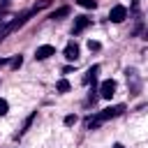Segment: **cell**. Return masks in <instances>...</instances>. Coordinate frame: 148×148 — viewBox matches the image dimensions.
Segmentation results:
<instances>
[{"instance_id": "d6986e66", "label": "cell", "mask_w": 148, "mask_h": 148, "mask_svg": "<svg viewBox=\"0 0 148 148\" xmlns=\"http://www.w3.org/2000/svg\"><path fill=\"white\" fill-rule=\"evenodd\" d=\"M7 2H9V0H0V5H2V7H5V5H7Z\"/></svg>"}, {"instance_id": "5bb4252c", "label": "cell", "mask_w": 148, "mask_h": 148, "mask_svg": "<svg viewBox=\"0 0 148 148\" xmlns=\"http://www.w3.org/2000/svg\"><path fill=\"white\" fill-rule=\"evenodd\" d=\"M7 109H9L7 99H2V97H0V116H5V113H7Z\"/></svg>"}, {"instance_id": "4fadbf2b", "label": "cell", "mask_w": 148, "mask_h": 148, "mask_svg": "<svg viewBox=\"0 0 148 148\" xmlns=\"http://www.w3.org/2000/svg\"><path fill=\"white\" fill-rule=\"evenodd\" d=\"M21 65H23V58H21V56H16V58L12 60V69H18Z\"/></svg>"}, {"instance_id": "3957f363", "label": "cell", "mask_w": 148, "mask_h": 148, "mask_svg": "<svg viewBox=\"0 0 148 148\" xmlns=\"http://www.w3.org/2000/svg\"><path fill=\"white\" fill-rule=\"evenodd\" d=\"M125 16H127V9H125L123 5H116V7H111V12H109V18H111L113 23L125 21Z\"/></svg>"}, {"instance_id": "2e32d148", "label": "cell", "mask_w": 148, "mask_h": 148, "mask_svg": "<svg viewBox=\"0 0 148 148\" xmlns=\"http://www.w3.org/2000/svg\"><path fill=\"white\" fill-rule=\"evenodd\" d=\"M74 123H76V116H67V118H65V125H67V127L74 125Z\"/></svg>"}, {"instance_id": "ac0fdd59", "label": "cell", "mask_w": 148, "mask_h": 148, "mask_svg": "<svg viewBox=\"0 0 148 148\" xmlns=\"http://www.w3.org/2000/svg\"><path fill=\"white\" fill-rule=\"evenodd\" d=\"M113 148H125V146H123V143H116V146H113Z\"/></svg>"}, {"instance_id": "30bf717a", "label": "cell", "mask_w": 148, "mask_h": 148, "mask_svg": "<svg viewBox=\"0 0 148 148\" xmlns=\"http://www.w3.org/2000/svg\"><path fill=\"white\" fill-rule=\"evenodd\" d=\"M56 88H58V92H67V90H69V81H67V79H60Z\"/></svg>"}, {"instance_id": "9c48e42d", "label": "cell", "mask_w": 148, "mask_h": 148, "mask_svg": "<svg viewBox=\"0 0 148 148\" xmlns=\"http://www.w3.org/2000/svg\"><path fill=\"white\" fill-rule=\"evenodd\" d=\"M69 14V7H60V9H56L53 14H51V18L56 21V18H62V16H67Z\"/></svg>"}, {"instance_id": "277c9868", "label": "cell", "mask_w": 148, "mask_h": 148, "mask_svg": "<svg viewBox=\"0 0 148 148\" xmlns=\"http://www.w3.org/2000/svg\"><path fill=\"white\" fill-rule=\"evenodd\" d=\"M88 25H90V18H88V16H76V18H74V28H72V32L79 35V32H83Z\"/></svg>"}, {"instance_id": "8fae6325", "label": "cell", "mask_w": 148, "mask_h": 148, "mask_svg": "<svg viewBox=\"0 0 148 148\" xmlns=\"http://www.w3.org/2000/svg\"><path fill=\"white\" fill-rule=\"evenodd\" d=\"M81 7H86V9H95L97 7V0H76Z\"/></svg>"}, {"instance_id": "52a82bcc", "label": "cell", "mask_w": 148, "mask_h": 148, "mask_svg": "<svg viewBox=\"0 0 148 148\" xmlns=\"http://www.w3.org/2000/svg\"><path fill=\"white\" fill-rule=\"evenodd\" d=\"M97 72H99V65H92V67L88 69V74L83 76V83H90V81L95 83V79H97Z\"/></svg>"}, {"instance_id": "9a60e30c", "label": "cell", "mask_w": 148, "mask_h": 148, "mask_svg": "<svg viewBox=\"0 0 148 148\" xmlns=\"http://www.w3.org/2000/svg\"><path fill=\"white\" fill-rule=\"evenodd\" d=\"M88 49H90V51H99V42L90 39V42H88Z\"/></svg>"}, {"instance_id": "ffe728a7", "label": "cell", "mask_w": 148, "mask_h": 148, "mask_svg": "<svg viewBox=\"0 0 148 148\" xmlns=\"http://www.w3.org/2000/svg\"><path fill=\"white\" fill-rule=\"evenodd\" d=\"M0 21H2V14H0Z\"/></svg>"}, {"instance_id": "8992f818", "label": "cell", "mask_w": 148, "mask_h": 148, "mask_svg": "<svg viewBox=\"0 0 148 148\" xmlns=\"http://www.w3.org/2000/svg\"><path fill=\"white\" fill-rule=\"evenodd\" d=\"M65 58H67V60H76V58H79V46H76L74 42H69V44L65 46Z\"/></svg>"}, {"instance_id": "7c38bea8", "label": "cell", "mask_w": 148, "mask_h": 148, "mask_svg": "<svg viewBox=\"0 0 148 148\" xmlns=\"http://www.w3.org/2000/svg\"><path fill=\"white\" fill-rule=\"evenodd\" d=\"M32 120H35V113H30V116L25 118V123H23V130H21V134H23V132H25V130H28V127L32 125Z\"/></svg>"}, {"instance_id": "e0dca14e", "label": "cell", "mask_w": 148, "mask_h": 148, "mask_svg": "<svg viewBox=\"0 0 148 148\" xmlns=\"http://www.w3.org/2000/svg\"><path fill=\"white\" fill-rule=\"evenodd\" d=\"M7 62H9V60H7V58H0V67H5V65H7Z\"/></svg>"}, {"instance_id": "ba28073f", "label": "cell", "mask_w": 148, "mask_h": 148, "mask_svg": "<svg viewBox=\"0 0 148 148\" xmlns=\"http://www.w3.org/2000/svg\"><path fill=\"white\" fill-rule=\"evenodd\" d=\"M127 81H132V90H139V79H136V72L134 69H127Z\"/></svg>"}, {"instance_id": "6da1fadb", "label": "cell", "mask_w": 148, "mask_h": 148, "mask_svg": "<svg viewBox=\"0 0 148 148\" xmlns=\"http://www.w3.org/2000/svg\"><path fill=\"white\" fill-rule=\"evenodd\" d=\"M113 95H116V81H111V79L102 81V86H99V97H104V99H111Z\"/></svg>"}, {"instance_id": "5b68a950", "label": "cell", "mask_w": 148, "mask_h": 148, "mask_svg": "<svg viewBox=\"0 0 148 148\" xmlns=\"http://www.w3.org/2000/svg\"><path fill=\"white\" fill-rule=\"evenodd\" d=\"M53 53H56V49H53L51 44H44V46H39V49L35 51V58H37V60H46V58L53 56Z\"/></svg>"}, {"instance_id": "7a4b0ae2", "label": "cell", "mask_w": 148, "mask_h": 148, "mask_svg": "<svg viewBox=\"0 0 148 148\" xmlns=\"http://www.w3.org/2000/svg\"><path fill=\"white\" fill-rule=\"evenodd\" d=\"M125 111V106L123 104H118V106H109V109H104V111H99L97 116H99V120L104 123V120H111V118H116V116H120Z\"/></svg>"}]
</instances>
